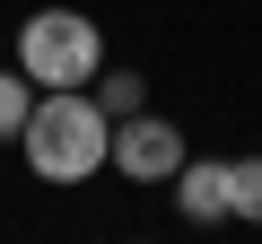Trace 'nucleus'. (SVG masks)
<instances>
[{"mask_svg": "<svg viewBox=\"0 0 262 244\" xmlns=\"http://www.w3.org/2000/svg\"><path fill=\"white\" fill-rule=\"evenodd\" d=\"M18 149L44 183H88L96 166H114V113L96 105V87H35Z\"/></svg>", "mask_w": 262, "mask_h": 244, "instance_id": "obj_1", "label": "nucleus"}, {"mask_svg": "<svg viewBox=\"0 0 262 244\" xmlns=\"http://www.w3.org/2000/svg\"><path fill=\"white\" fill-rule=\"evenodd\" d=\"M18 70L35 87H88L105 70V27L88 9H35L18 27Z\"/></svg>", "mask_w": 262, "mask_h": 244, "instance_id": "obj_2", "label": "nucleus"}, {"mask_svg": "<svg viewBox=\"0 0 262 244\" xmlns=\"http://www.w3.org/2000/svg\"><path fill=\"white\" fill-rule=\"evenodd\" d=\"M192 149H184V131L166 113H122L114 122V175H131V183H175V166H184Z\"/></svg>", "mask_w": 262, "mask_h": 244, "instance_id": "obj_3", "label": "nucleus"}, {"mask_svg": "<svg viewBox=\"0 0 262 244\" xmlns=\"http://www.w3.org/2000/svg\"><path fill=\"white\" fill-rule=\"evenodd\" d=\"M175 209H184V227H219V218H227V166L184 157V166H175Z\"/></svg>", "mask_w": 262, "mask_h": 244, "instance_id": "obj_4", "label": "nucleus"}, {"mask_svg": "<svg viewBox=\"0 0 262 244\" xmlns=\"http://www.w3.org/2000/svg\"><path fill=\"white\" fill-rule=\"evenodd\" d=\"M88 87H96V105H105L114 122H122V113H140V96H149V79H140V70H96Z\"/></svg>", "mask_w": 262, "mask_h": 244, "instance_id": "obj_5", "label": "nucleus"}, {"mask_svg": "<svg viewBox=\"0 0 262 244\" xmlns=\"http://www.w3.org/2000/svg\"><path fill=\"white\" fill-rule=\"evenodd\" d=\"M227 218H253L262 227V157H236L227 166Z\"/></svg>", "mask_w": 262, "mask_h": 244, "instance_id": "obj_6", "label": "nucleus"}, {"mask_svg": "<svg viewBox=\"0 0 262 244\" xmlns=\"http://www.w3.org/2000/svg\"><path fill=\"white\" fill-rule=\"evenodd\" d=\"M27 113H35V79L27 70H0V140H18Z\"/></svg>", "mask_w": 262, "mask_h": 244, "instance_id": "obj_7", "label": "nucleus"}]
</instances>
